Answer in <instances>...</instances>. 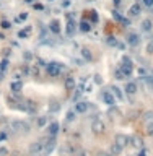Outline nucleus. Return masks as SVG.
Instances as JSON below:
<instances>
[{"mask_svg":"<svg viewBox=\"0 0 153 156\" xmlns=\"http://www.w3.org/2000/svg\"><path fill=\"white\" fill-rule=\"evenodd\" d=\"M80 29H82L83 33L91 31V21H88V20H82V21H80Z\"/></svg>","mask_w":153,"mask_h":156,"instance_id":"f3484780","label":"nucleus"},{"mask_svg":"<svg viewBox=\"0 0 153 156\" xmlns=\"http://www.w3.org/2000/svg\"><path fill=\"white\" fill-rule=\"evenodd\" d=\"M60 68H62V65L57 64V62H51V64L46 65V72L51 77H57V75L60 73Z\"/></svg>","mask_w":153,"mask_h":156,"instance_id":"f257e3e1","label":"nucleus"},{"mask_svg":"<svg viewBox=\"0 0 153 156\" xmlns=\"http://www.w3.org/2000/svg\"><path fill=\"white\" fill-rule=\"evenodd\" d=\"M46 122H47V117H39V119H38V127H44L46 125Z\"/></svg>","mask_w":153,"mask_h":156,"instance_id":"a878e982","label":"nucleus"},{"mask_svg":"<svg viewBox=\"0 0 153 156\" xmlns=\"http://www.w3.org/2000/svg\"><path fill=\"white\" fill-rule=\"evenodd\" d=\"M54 146H55V141L54 140H47L46 146H44V155H49L51 151L54 150Z\"/></svg>","mask_w":153,"mask_h":156,"instance_id":"6ab92c4d","label":"nucleus"},{"mask_svg":"<svg viewBox=\"0 0 153 156\" xmlns=\"http://www.w3.org/2000/svg\"><path fill=\"white\" fill-rule=\"evenodd\" d=\"M103 101L104 104H107L109 107H113L114 104H116V96L113 94V93H109V91H103Z\"/></svg>","mask_w":153,"mask_h":156,"instance_id":"39448f33","label":"nucleus"},{"mask_svg":"<svg viewBox=\"0 0 153 156\" xmlns=\"http://www.w3.org/2000/svg\"><path fill=\"white\" fill-rule=\"evenodd\" d=\"M113 93H114V96H116L119 101H122V99H124V94H122V89H121V88H117V86H113Z\"/></svg>","mask_w":153,"mask_h":156,"instance_id":"4be33fe9","label":"nucleus"},{"mask_svg":"<svg viewBox=\"0 0 153 156\" xmlns=\"http://www.w3.org/2000/svg\"><path fill=\"white\" fill-rule=\"evenodd\" d=\"M91 23H98V13L91 12Z\"/></svg>","mask_w":153,"mask_h":156,"instance_id":"c756f323","label":"nucleus"},{"mask_svg":"<svg viewBox=\"0 0 153 156\" xmlns=\"http://www.w3.org/2000/svg\"><path fill=\"white\" fill-rule=\"evenodd\" d=\"M143 5H147V7H153V0H143Z\"/></svg>","mask_w":153,"mask_h":156,"instance_id":"72a5a7b5","label":"nucleus"},{"mask_svg":"<svg viewBox=\"0 0 153 156\" xmlns=\"http://www.w3.org/2000/svg\"><path fill=\"white\" fill-rule=\"evenodd\" d=\"M75 116H76L75 109H74V111H68V112H67V120H68V122H74V120H75Z\"/></svg>","mask_w":153,"mask_h":156,"instance_id":"b1692460","label":"nucleus"},{"mask_svg":"<svg viewBox=\"0 0 153 156\" xmlns=\"http://www.w3.org/2000/svg\"><path fill=\"white\" fill-rule=\"evenodd\" d=\"M21 89H23V83L20 81V80H16V81H12V83H10V91H12V93L18 94Z\"/></svg>","mask_w":153,"mask_h":156,"instance_id":"ddd939ff","label":"nucleus"},{"mask_svg":"<svg viewBox=\"0 0 153 156\" xmlns=\"http://www.w3.org/2000/svg\"><path fill=\"white\" fill-rule=\"evenodd\" d=\"M67 20H68V23H67V36H74V33H75V21H74V16L68 13L67 15Z\"/></svg>","mask_w":153,"mask_h":156,"instance_id":"0eeeda50","label":"nucleus"},{"mask_svg":"<svg viewBox=\"0 0 153 156\" xmlns=\"http://www.w3.org/2000/svg\"><path fill=\"white\" fill-rule=\"evenodd\" d=\"M2 28H3V29H10V28H12V25H10V21L3 20V21H2Z\"/></svg>","mask_w":153,"mask_h":156,"instance_id":"c85d7f7f","label":"nucleus"},{"mask_svg":"<svg viewBox=\"0 0 153 156\" xmlns=\"http://www.w3.org/2000/svg\"><path fill=\"white\" fill-rule=\"evenodd\" d=\"M127 13H129V16H130V18H135V16H138L142 13V7L138 5V3H134V5L129 8Z\"/></svg>","mask_w":153,"mask_h":156,"instance_id":"6e6552de","label":"nucleus"},{"mask_svg":"<svg viewBox=\"0 0 153 156\" xmlns=\"http://www.w3.org/2000/svg\"><path fill=\"white\" fill-rule=\"evenodd\" d=\"M46 141H47V138H41L39 141H34L33 145H31V153H41L43 151V148L46 146Z\"/></svg>","mask_w":153,"mask_h":156,"instance_id":"20e7f679","label":"nucleus"},{"mask_svg":"<svg viewBox=\"0 0 153 156\" xmlns=\"http://www.w3.org/2000/svg\"><path fill=\"white\" fill-rule=\"evenodd\" d=\"M124 89H126V93H127L129 96L135 94V93H137V83H135V81H127L126 83V88H124Z\"/></svg>","mask_w":153,"mask_h":156,"instance_id":"f8f14e48","label":"nucleus"},{"mask_svg":"<svg viewBox=\"0 0 153 156\" xmlns=\"http://www.w3.org/2000/svg\"><path fill=\"white\" fill-rule=\"evenodd\" d=\"M140 28H142V31H143V33H148V31H152V28H153L152 20H143V21H142V25H140Z\"/></svg>","mask_w":153,"mask_h":156,"instance_id":"a211bd4d","label":"nucleus"},{"mask_svg":"<svg viewBox=\"0 0 153 156\" xmlns=\"http://www.w3.org/2000/svg\"><path fill=\"white\" fill-rule=\"evenodd\" d=\"M147 52H148V54H153V41H152V42H148V46H147Z\"/></svg>","mask_w":153,"mask_h":156,"instance_id":"2f4dec72","label":"nucleus"},{"mask_svg":"<svg viewBox=\"0 0 153 156\" xmlns=\"http://www.w3.org/2000/svg\"><path fill=\"white\" fill-rule=\"evenodd\" d=\"M26 18H28V13H21V15H20L16 20H18V21H21V20H26Z\"/></svg>","mask_w":153,"mask_h":156,"instance_id":"473e14b6","label":"nucleus"},{"mask_svg":"<svg viewBox=\"0 0 153 156\" xmlns=\"http://www.w3.org/2000/svg\"><path fill=\"white\" fill-rule=\"evenodd\" d=\"M59 129H60L59 122H52V124H49V127H47V133H49L51 137H55L57 132H59Z\"/></svg>","mask_w":153,"mask_h":156,"instance_id":"4468645a","label":"nucleus"},{"mask_svg":"<svg viewBox=\"0 0 153 156\" xmlns=\"http://www.w3.org/2000/svg\"><path fill=\"white\" fill-rule=\"evenodd\" d=\"M121 151H122V146H121L119 143H116V141H114L113 146H111V153H113L114 156H117V155L121 153Z\"/></svg>","mask_w":153,"mask_h":156,"instance_id":"412c9836","label":"nucleus"},{"mask_svg":"<svg viewBox=\"0 0 153 156\" xmlns=\"http://www.w3.org/2000/svg\"><path fill=\"white\" fill-rule=\"evenodd\" d=\"M121 2H122V0H114V3H116V5H119Z\"/></svg>","mask_w":153,"mask_h":156,"instance_id":"ea45409f","label":"nucleus"},{"mask_svg":"<svg viewBox=\"0 0 153 156\" xmlns=\"http://www.w3.org/2000/svg\"><path fill=\"white\" fill-rule=\"evenodd\" d=\"M148 133H150V135H153V125H150V127H148Z\"/></svg>","mask_w":153,"mask_h":156,"instance_id":"4c0bfd02","label":"nucleus"},{"mask_svg":"<svg viewBox=\"0 0 153 156\" xmlns=\"http://www.w3.org/2000/svg\"><path fill=\"white\" fill-rule=\"evenodd\" d=\"M114 77H116L117 80H124V73L121 72V68H117V70L114 72Z\"/></svg>","mask_w":153,"mask_h":156,"instance_id":"bb28decb","label":"nucleus"},{"mask_svg":"<svg viewBox=\"0 0 153 156\" xmlns=\"http://www.w3.org/2000/svg\"><path fill=\"white\" fill-rule=\"evenodd\" d=\"M130 141H134L132 145H134V146H137V148H142V146H143V141H142L138 137H129V143H130Z\"/></svg>","mask_w":153,"mask_h":156,"instance_id":"aec40b11","label":"nucleus"},{"mask_svg":"<svg viewBox=\"0 0 153 156\" xmlns=\"http://www.w3.org/2000/svg\"><path fill=\"white\" fill-rule=\"evenodd\" d=\"M138 42H140V37H138V34L130 33V34L127 36V44H129V46L135 47V46H138Z\"/></svg>","mask_w":153,"mask_h":156,"instance_id":"9b49d317","label":"nucleus"},{"mask_svg":"<svg viewBox=\"0 0 153 156\" xmlns=\"http://www.w3.org/2000/svg\"><path fill=\"white\" fill-rule=\"evenodd\" d=\"M0 81H2V72H0Z\"/></svg>","mask_w":153,"mask_h":156,"instance_id":"37998d69","label":"nucleus"},{"mask_svg":"<svg viewBox=\"0 0 153 156\" xmlns=\"http://www.w3.org/2000/svg\"><path fill=\"white\" fill-rule=\"evenodd\" d=\"M12 129L20 132H29V125L26 122H23V120H15V122H12Z\"/></svg>","mask_w":153,"mask_h":156,"instance_id":"423d86ee","label":"nucleus"},{"mask_svg":"<svg viewBox=\"0 0 153 156\" xmlns=\"http://www.w3.org/2000/svg\"><path fill=\"white\" fill-rule=\"evenodd\" d=\"M49 29H51L54 34H59V33H60V23H59L57 20H52L51 25H49Z\"/></svg>","mask_w":153,"mask_h":156,"instance_id":"dca6fc26","label":"nucleus"},{"mask_svg":"<svg viewBox=\"0 0 153 156\" xmlns=\"http://www.w3.org/2000/svg\"><path fill=\"white\" fill-rule=\"evenodd\" d=\"M138 156H147V151H145V150H142L140 153H138Z\"/></svg>","mask_w":153,"mask_h":156,"instance_id":"c9c22d12","label":"nucleus"},{"mask_svg":"<svg viewBox=\"0 0 153 156\" xmlns=\"http://www.w3.org/2000/svg\"><path fill=\"white\" fill-rule=\"evenodd\" d=\"M88 106H90L88 103L80 101V103H76V104H75V107H74V109H75V112H76V114H85L86 111H88Z\"/></svg>","mask_w":153,"mask_h":156,"instance_id":"9d476101","label":"nucleus"},{"mask_svg":"<svg viewBox=\"0 0 153 156\" xmlns=\"http://www.w3.org/2000/svg\"><path fill=\"white\" fill-rule=\"evenodd\" d=\"M64 86H65V89H67V91H74V89L76 88L75 78L74 77H67V78H65V81H64Z\"/></svg>","mask_w":153,"mask_h":156,"instance_id":"1a4fd4ad","label":"nucleus"},{"mask_svg":"<svg viewBox=\"0 0 153 156\" xmlns=\"http://www.w3.org/2000/svg\"><path fill=\"white\" fill-rule=\"evenodd\" d=\"M121 72L124 73V77H130V75H132V72H134V67H132L130 59L124 57V64L121 65Z\"/></svg>","mask_w":153,"mask_h":156,"instance_id":"f03ea898","label":"nucleus"},{"mask_svg":"<svg viewBox=\"0 0 153 156\" xmlns=\"http://www.w3.org/2000/svg\"><path fill=\"white\" fill-rule=\"evenodd\" d=\"M145 119H147V120L153 119V111H147V112H145Z\"/></svg>","mask_w":153,"mask_h":156,"instance_id":"7c9ffc66","label":"nucleus"},{"mask_svg":"<svg viewBox=\"0 0 153 156\" xmlns=\"http://www.w3.org/2000/svg\"><path fill=\"white\" fill-rule=\"evenodd\" d=\"M116 143H119L121 146H126V145H129V137H126V135H122V133H117L116 135Z\"/></svg>","mask_w":153,"mask_h":156,"instance_id":"2eb2a0df","label":"nucleus"},{"mask_svg":"<svg viewBox=\"0 0 153 156\" xmlns=\"http://www.w3.org/2000/svg\"><path fill=\"white\" fill-rule=\"evenodd\" d=\"M29 31H31V28H26V31H25V29H23V31H20V33H18V36H20V37H26L28 34H29Z\"/></svg>","mask_w":153,"mask_h":156,"instance_id":"cd10ccee","label":"nucleus"},{"mask_svg":"<svg viewBox=\"0 0 153 156\" xmlns=\"http://www.w3.org/2000/svg\"><path fill=\"white\" fill-rule=\"evenodd\" d=\"M25 57L28 59V60H29V59H31V57H33V55H31V54H29V52H26V54H25Z\"/></svg>","mask_w":153,"mask_h":156,"instance_id":"58836bf2","label":"nucleus"},{"mask_svg":"<svg viewBox=\"0 0 153 156\" xmlns=\"http://www.w3.org/2000/svg\"><path fill=\"white\" fill-rule=\"evenodd\" d=\"M26 3H34V0H25Z\"/></svg>","mask_w":153,"mask_h":156,"instance_id":"a19ab883","label":"nucleus"},{"mask_svg":"<svg viewBox=\"0 0 153 156\" xmlns=\"http://www.w3.org/2000/svg\"><path fill=\"white\" fill-rule=\"evenodd\" d=\"M62 5H64V7H68V5H70V0H65V2H62Z\"/></svg>","mask_w":153,"mask_h":156,"instance_id":"f704fd0d","label":"nucleus"},{"mask_svg":"<svg viewBox=\"0 0 153 156\" xmlns=\"http://www.w3.org/2000/svg\"><path fill=\"white\" fill-rule=\"evenodd\" d=\"M138 73H140V75H145V68H138Z\"/></svg>","mask_w":153,"mask_h":156,"instance_id":"e433bc0d","label":"nucleus"},{"mask_svg":"<svg viewBox=\"0 0 153 156\" xmlns=\"http://www.w3.org/2000/svg\"><path fill=\"white\" fill-rule=\"evenodd\" d=\"M82 57L85 59V60H91V59H93V55H91V52H90V49L83 47V49H82Z\"/></svg>","mask_w":153,"mask_h":156,"instance_id":"5701e85b","label":"nucleus"},{"mask_svg":"<svg viewBox=\"0 0 153 156\" xmlns=\"http://www.w3.org/2000/svg\"><path fill=\"white\" fill-rule=\"evenodd\" d=\"M7 68H8V60H7V59H3V60L0 62V72L3 73V72H5Z\"/></svg>","mask_w":153,"mask_h":156,"instance_id":"393cba45","label":"nucleus"},{"mask_svg":"<svg viewBox=\"0 0 153 156\" xmlns=\"http://www.w3.org/2000/svg\"><path fill=\"white\" fill-rule=\"evenodd\" d=\"M91 130H93V133H95V135H101V133H104L106 127H104L103 120H98V119L93 120V124H91Z\"/></svg>","mask_w":153,"mask_h":156,"instance_id":"7ed1b4c3","label":"nucleus"},{"mask_svg":"<svg viewBox=\"0 0 153 156\" xmlns=\"http://www.w3.org/2000/svg\"><path fill=\"white\" fill-rule=\"evenodd\" d=\"M104 156H114L113 153H107V155H104Z\"/></svg>","mask_w":153,"mask_h":156,"instance_id":"79ce46f5","label":"nucleus"}]
</instances>
